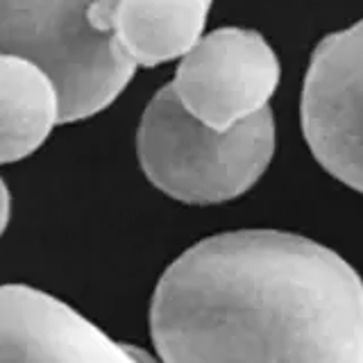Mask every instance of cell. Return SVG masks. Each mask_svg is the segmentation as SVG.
Instances as JSON below:
<instances>
[{
  "instance_id": "8992f818",
  "label": "cell",
  "mask_w": 363,
  "mask_h": 363,
  "mask_svg": "<svg viewBox=\"0 0 363 363\" xmlns=\"http://www.w3.org/2000/svg\"><path fill=\"white\" fill-rule=\"evenodd\" d=\"M0 363H164L109 338L73 306L23 284L0 286Z\"/></svg>"
},
{
  "instance_id": "ba28073f",
  "label": "cell",
  "mask_w": 363,
  "mask_h": 363,
  "mask_svg": "<svg viewBox=\"0 0 363 363\" xmlns=\"http://www.w3.org/2000/svg\"><path fill=\"white\" fill-rule=\"evenodd\" d=\"M60 123V94L41 66L0 52V164L32 155Z\"/></svg>"
},
{
  "instance_id": "277c9868",
  "label": "cell",
  "mask_w": 363,
  "mask_h": 363,
  "mask_svg": "<svg viewBox=\"0 0 363 363\" xmlns=\"http://www.w3.org/2000/svg\"><path fill=\"white\" fill-rule=\"evenodd\" d=\"M279 75L277 55L259 32L220 28L182 57L170 86L200 123L227 132L268 107Z\"/></svg>"
},
{
  "instance_id": "7a4b0ae2",
  "label": "cell",
  "mask_w": 363,
  "mask_h": 363,
  "mask_svg": "<svg viewBox=\"0 0 363 363\" xmlns=\"http://www.w3.org/2000/svg\"><path fill=\"white\" fill-rule=\"evenodd\" d=\"M136 150L143 173L166 196L186 204L234 200L257 184L275 152L272 109L218 132L189 113L168 84L143 111Z\"/></svg>"
},
{
  "instance_id": "6da1fadb",
  "label": "cell",
  "mask_w": 363,
  "mask_h": 363,
  "mask_svg": "<svg viewBox=\"0 0 363 363\" xmlns=\"http://www.w3.org/2000/svg\"><path fill=\"white\" fill-rule=\"evenodd\" d=\"M150 332L164 363H363V279L298 234H216L162 275Z\"/></svg>"
},
{
  "instance_id": "5b68a950",
  "label": "cell",
  "mask_w": 363,
  "mask_h": 363,
  "mask_svg": "<svg viewBox=\"0 0 363 363\" xmlns=\"http://www.w3.org/2000/svg\"><path fill=\"white\" fill-rule=\"evenodd\" d=\"M302 130L318 164L363 193V21L329 34L313 50Z\"/></svg>"
},
{
  "instance_id": "52a82bcc",
  "label": "cell",
  "mask_w": 363,
  "mask_h": 363,
  "mask_svg": "<svg viewBox=\"0 0 363 363\" xmlns=\"http://www.w3.org/2000/svg\"><path fill=\"white\" fill-rule=\"evenodd\" d=\"M211 0H96L91 21L116 37L136 66L184 57L202 39Z\"/></svg>"
},
{
  "instance_id": "9c48e42d",
  "label": "cell",
  "mask_w": 363,
  "mask_h": 363,
  "mask_svg": "<svg viewBox=\"0 0 363 363\" xmlns=\"http://www.w3.org/2000/svg\"><path fill=\"white\" fill-rule=\"evenodd\" d=\"M7 223H9V191L3 177H0V236L7 230Z\"/></svg>"
},
{
  "instance_id": "3957f363",
  "label": "cell",
  "mask_w": 363,
  "mask_h": 363,
  "mask_svg": "<svg viewBox=\"0 0 363 363\" xmlns=\"http://www.w3.org/2000/svg\"><path fill=\"white\" fill-rule=\"evenodd\" d=\"M96 0H0V52L41 66L60 94V123L109 107L136 64L91 21Z\"/></svg>"
}]
</instances>
